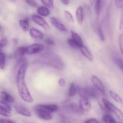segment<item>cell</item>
<instances>
[{"instance_id":"cell-1","label":"cell","mask_w":123,"mask_h":123,"mask_svg":"<svg viewBox=\"0 0 123 123\" xmlns=\"http://www.w3.org/2000/svg\"><path fill=\"white\" fill-rule=\"evenodd\" d=\"M29 66L28 62L24 64L17 71L16 82L18 92L21 98L27 103L33 102L34 99L31 95L25 82L26 72Z\"/></svg>"},{"instance_id":"cell-2","label":"cell","mask_w":123,"mask_h":123,"mask_svg":"<svg viewBox=\"0 0 123 123\" xmlns=\"http://www.w3.org/2000/svg\"><path fill=\"white\" fill-rule=\"evenodd\" d=\"M77 88L78 94L82 98L88 99L90 98H96L99 95L98 90L94 87L86 86L81 87L77 86Z\"/></svg>"},{"instance_id":"cell-3","label":"cell","mask_w":123,"mask_h":123,"mask_svg":"<svg viewBox=\"0 0 123 123\" xmlns=\"http://www.w3.org/2000/svg\"><path fill=\"white\" fill-rule=\"evenodd\" d=\"M102 101L106 108L113 112L120 120L123 121V113L119 108L106 99L103 98Z\"/></svg>"},{"instance_id":"cell-4","label":"cell","mask_w":123,"mask_h":123,"mask_svg":"<svg viewBox=\"0 0 123 123\" xmlns=\"http://www.w3.org/2000/svg\"><path fill=\"white\" fill-rule=\"evenodd\" d=\"M34 108L35 114L38 117L45 120H50L52 119V116L51 113L42 109L38 105H35Z\"/></svg>"},{"instance_id":"cell-5","label":"cell","mask_w":123,"mask_h":123,"mask_svg":"<svg viewBox=\"0 0 123 123\" xmlns=\"http://www.w3.org/2000/svg\"><path fill=\"white\" fill-rule=\"evenodd\" d=\"M44 46L39 43H35L30 45L27 48V54L32 55L37 54L44 49Z\"/></svg>"},{"instance_id":"cell-6","label":"cell","mask_w":123,"mask_h":123,"mask_svg":"<svg viewBox=\"0 0 123 123\" xmlns=\"http://www.w3.org/2000/svg\"><path fill=\"white\" fill-rule=\"evenodd\" d=\"M32 19L37 24L42 27L46 31H49L50 30V27L47 22L39 15L34 14L32 16Z\"/></svg>"},{"instance_id":"cell-7","label":"cell","mask_w":123,"mask_h":123,"mask_svg":"<svg viewBox=\"0 0 123 123\" xmlns=\"http://www.w3.org/2000/svg\"><path fill=\"white\" fill-rule=\"evenodd\" d=\"M92 82L94 85L95 87L98 90L100 91L103 94H105L106 92L105 87L103 85L102 81L97 77L95 76H92L91 78Z\"/></svg>"},{"instance_id":"cell-8","label":"cell","mask_w":123,"mask_h":123,"mask_svg":"<svg viewBox=\"0 0 123 123\" xmlns=\"http://www.w3.org/2000/svg\"><path fill=\"white\" fill-rule=\"evenodd\" d=\"M14 108L17 112L22 115L28 117H31L32 116L30 111L23 105H15Z\"/></svg>"},{"instance_id":"cell-9","label":"cell","mask_w":123,"mask_h":123,"mask_svg":"<svg viewBox=\"0 0 123 123\" xmlns=\"http://www.w3.org/2000/svg\"><path fill=\"white\" fill-rule=\"evenodd\" d=\"M79 106L84 112H89L91 109V105L88 99L82 98L79 102Z\"/></svg>"},{"instance_id":"cell-10","label":"cell","mask_w":123,"mask_h":123,"mask_svg":"<svg viewBox=\"0 0 123 123\" xmlns=\"http://www.w3.org/2000/svg\"><path fill=\"white\" fill-rule=\"evenodd\" d=\"M51 23L57 29L63 31H66L65 26L63 24L58 21V19L53 17H51L49 18Z\"/></svg>"},{"instance_id":"cell-11","label":"cell","mask_w":123,"mask_h":123,"mask_svg":"<svg viewBox=\"0 0 123 123\" xmlns=\"http://www.w3.org/2000/svg\"><path fill=\"white\" fill-rule=\"evenodd\" d=\"M30 34L32 38L36 39H42L43 38V34L42 32L35 28H32L30 30Z\"/></svg>"},{"instance_id":"cell-12","label":"cell","mask_w":123,"mask_h":123,"mask_svg":"<svg viewBox=\"0 0 123 123\" xmlns=\"http://www.w3.org/2000/svg\"><path fill=\"white\" fill-rule=\"evenodd\" d=\"M76 18L79 24H82L84 21V11L82 6H79L77 9L76 13Z\"/></svg>"},{"instance_id":"cell-13","label":"cell","mask_w":123,"mask_h":123,"mask_svg":"<svg viewBox=\"0 0 123 123\" xmlns=\"http://www.w3.org/2000/svg\"><path fill=\"white\" fill-rule=\"evenodd\" d=\"M38 105L42 109L50 113L56 112L58 109V105Z\"/></svg>"},{"instance_id":"cell-14","label":"cell","mask_w":123,"mask_h":123,"mask_svg":"<svg viewBox=\"0 0 123 123\" xmlns=\"http://www.w3.org/2000/svg\"><path fill=\"white\" fill-rule=\"evenodd\" d=\"M79 49L82 53L86 58L91 61H92L93 60V55L86 47L83 45Z\"/></svg>"},{"instance_id":"cell-15","label":"cell","mask_w":123,"mask_h":123,"mask_svg":"<svg viewBox=\"0 0 123 123\" xmlns=\"http://www.w3.org/2000/svg\"><path fill=\"white\" fill-rule=\"evenodd\" d=\"M26 53H27V48L23 47H19L15 50L14 58L16 59H20Z\"/></svg>"},{"instance_id":"cell-16","label":"cell","mask_w":123,"mask_h":123,"mask_svg":"<svg viewBox=\"0 0 123 123\" xmlns=\"http://www.w3.org/2000/svg\"><path fill=\"white\" fill-rule=\"evenodd\" d=\"M0 96L1 99H2V100L5 102L13 103L14 101V99L11 95L4 91H1L0 92Z\"/></svg>"},{"instance_id":"cell-17","label":"cell","mask_w":123,"mask_h":123,"mask_svg":"<svg viewBox=\"0 0 123 123\" xmlns=\"http://www.w3.org/2000/svg\"><path fill=\"white\" fill-rule=\"evenodd\" d=\"M19 24L23 31L27 32L29 30V19L28 18H25L24 19L19 20Z\"/></svg>"},{"instance_id":"cell-18","label":"cell","mask_w":123,"mask_h":123,"mask_svg":"<svg viewBox=\"0 0 123 123\" xmlns=\"http://www.w3.org/2000/svg\"><path fill=\"white\" fill-rule=\"evenodd\" d=\"M102 7V0H96L94 6L95 15L98 19Z\"/></svg>"},{"instance_id":"cell-19","label":"cell","mask_w":123,"mask_h":123,"mask_svg":"<svg viewBox=\"0 0 123 123\" xmlns=\"http://www.w3.org/2000/svg\"><path fill=\"white\" fill-rule=\"evenodd\" d=\"M38 13L43 16L47 17L49 16L50 14L49 9L46 6H40L38 8Z\"/></svg>"},{"instance_id":"cell-20","label":"cell","mask_w":123,"mask_h":123,"mask_svg":"<svg viewBox=\"0 0 123 123\" xmlns=\"http://www.w3.org/2000/svg\"><path fill=\"white\" fill-rule=\"evenodd\" d=\"M71 37H72L71 38L74 41L78 43L81 46L84 45H83L84 43H83L82 39L77 33L75 32L74 31H71Z\"/></svg>"},{"instance_id":"cell-21","label":"cell","mask_w":123,"mask_h":123,"mask_svg":"<svg viewBox=\"0 0 123 123\" xmlns=\"http://www.w3.org/2000/svg\"><path fill=\"white\" fill-rule=\"evenodd\" d=\"M103 122L104 123H117L115 119L112 116L108 114L104 115L102 117Z\"/></svg>"},{"instance_id":"cell-22","label":"cell","mask_w":123,"mask_h":123,"mask_svg":"<svg viewBox=\"0 0 123 123\" xmlns=\"http://www.w3.org/2000/svg\"><path fill=\"white\" fill-rule=\"evenodd\" d=\"M77 92V88L74 83H71L70 84L69 95L71 97H73L76 95Z\"/></svg>"},{"instance_id":"cell-23","label":"cell","mask_w":123,"mask_h":123,"mask_svg":"<svg viewBox=\"0 0 123 123\" xmlns=\"http://www.w3.org/2000/svg\"><path fill=\"white\" fill-rule=\"evenodd\" d=\"M110 94L113 99L117 102L119 103H123V102L122 98L116 93L110 90Z\"/></svg>"},{"instance_id":"cell-24","label":"cell","mask_w":123,"mask_h":123,"mask_svg":"<svg viewBox=\"0 0 123 123\" xmlns=\"http://www.w3.org/2000/svg\"><path fill=\"white\" fill-rule=\"evenodd\" d=\"M71 110L74 112L79 114H84V112L82 110L79 105L78 106L76 104H73L71 105Z\"/></svg>"},{"instance_id":"cell-25","label":"cell","mask_w":123,"mask_h":123,"mask_svg":"<svg viewBox=\"0 0 123 123\" xmlns=\"http://www.w3.org/2000/svg\"><path fill=\"white\" fill-rule=\"evenodd\" d=\"M68 44L71 47L74 48H77L80 49V48L82 47L81 45H80L78 43L76 42L73 40L72 38H70L68 40ZM83 46V45H82Z\"/></svg>"},{"instance_id":"cell-26","label":"cell","mask_w":123,"mask_h":123,"mask_svg":"<svg viewBox=\"0 0 123 123\" xmlns=\"http://www.w3.org/2000/svg\"><path fill=\"white\" fill-rule=\"evenodd\" d=\"M43 4L50 9L54 8V2L53 0H40Z\"/></svg>"},{"instance_id":"cell-27","label":"cell","mask_w":123,"mask_h":123,"mask_svg":"<svg viewBox=\"0 0 123 123\" xmlns=\"http://www.w3.org/2000/svg\"><path fill=\"white\" fill-rule=\"evenodd\" d=\"M64 15L66 19L70 23H73L74 22L73 17L71 14L68 11H64Z\"/></svg>"},{"instance_id":"cell-28","label":"cell","mask_w":123,"mask_h":123,"mask_svg":"<svg viewBox=\"0 0 123 123\" xmlns=\"http://www.w3.org/2000/svg\"><path fill=\"white\" fill-rule=\"evenodd\" d=\"M6 63V55L4 53L1 52L0 55V67L1 69H4Z\"/></svg>"},{"instance_id":"cell-29","label":"cell","mask_w":123,"mask_h":123,"mask_svg":"<svg viewBox=\"0 0 123 123\" xmlns=\"http://www.w3.org/2000/svg\"><path fill=\"white\" fill-rule=\"evenodd\" d=\"M0 108L7 110L10 112L11 111V108L10 105L7 104L6 102L1 100L0 101Z\"/></svg>"},{"instance_id":"cell-30","label":"cell","mask_w":123,"mask_h":123,"mask_svg":"<svg viewBox=\"0 0 123 123\" xmlns=\"http://www.w3.org/2000/svg\"><path fill=\"white\" fill-rule=\"evenodd\" d=\"M114 62L123 71V60L118 58H115Z\"/></svg>"},{"instance_id":"cell-31","label":"cell","mask_w":123,"mask_h":123,"mask_svg":"<svg viewBox=\"0 0 123 123\" xmlns=\"http://www.w3.org/2000/svg\"><path fill=\"white\" fill-rule=\"evenodd\" d=\"M11 112L7 110L0 108V114L5 117H11L12 115Z\"/></svg>"},{"instance_id":"cell-32","label":"cell","mask_w":123,"mask_h":123,"mask_svg":"<svg viewBox=\"0 0 123 123\" xmlns=\"http://www.w3.org/2000/svg\"><path fill=\"white\" fill-rule=\"evenodd\" d=\"M97 32H98V35L100 38L101 41L104 42L105 40V37L103 33V31L102 29L100 26H99L97 29Z\"/></svg>"},{"instance_id":"cell-33","label":"cell","mask_w":123,"mask_h":123,"mask_svg":"<svg viewBox=\"0 0 123 123\" xmlns=\"http://www.w3.org/2000/svg\"><path fill=\"white\" fill-rule=\"evenodd\" d=\"M119 45L121 52L123 55V34H121L119 37Z\"/></svg>"},{"instance_id":"cell-34","label":"cell","mask_w":123,"mask_h":123,"mask_svg":"<svg viewBox=\"0 0 123 123\" xmlns=\"http://www.w3.org/2000/svg\"><path fill=\"white\" fill-rule=\"evenodd\" d=\"M27 3L30 6L35 7L37 6L38 4L35 0H25Z\"/></svg>"},{"instance_id":"cell-35","label":"cell","mask_w":123,"mask_h":123,"mask_svg":"<svg viewBox=\"0 0 123 123\" xmlns=\"http://www.w3.org/2000/svg\"><path fill=\"white\" fill-rule=\"evenodd\" d=\"M116 5L117 8H122L123 7V0H116Z\"/></svg>"},{"instance_id":"cell-36","label":"cell","mask_w":123,"mask_h":123,"mask_svg":"<svg viewBox=\"0 0 123 123\" xmlns=\"http://www.w3.org/2000/svg\"><path fill=\"white\" fill-rule=\"evenodd\" d=\"M8 43V42L7 40L6 39H3L1 40L0 42L1 49L2 48L6 47Z\"/></svg>"},{"instance_id":"cell-37","label":"cell","mask_w":123,"mask_h":123,"mask_svg":"<svg viewBox=\"0 0 123 123\" xmlns=\"http://www.w3.org/2000/svg\"><path fill=\"white\" fill-rule=\"evenodd\" d=\"M0 123H16L13 121L9 119H1Z\"/></svg>"},{"instance_id":"cell-38","label":"cell","mask_w":123,"mask_h":123,"mask_svg":"<svg viewBox=\"0 0 123 123\" xmlns=\"http://www.w3.org/2000/svg\"><path fill=\"white\" fill-rule=\"evenodd\" d=\"M45 43L49 45H53L55 44L54 41L50 38H47L45 40Z\"/></svg>"},{"instance_id":"cell-39","label":"cell","mask_w":123,"mask_h":123,"mask_svg":"<svg viewBox=\"0 0 123 123\" xmlns=\"http://www.w3.org/2000/svg\"><path fill=\"white\" fill-rule=\"evenodd\" d=\"M119 29H120V30H123V12H122L121 17L120 26H119Z\"/></svg>"},{"instance_id":"cell-40","label":"cell","mask_w":123,"mask_h":123,"mask_svg":"<svg viewBox=\"0 0 123 123\" xmlns=\"http://www.w3.org/2000/svg\"><path fill=\"white\" fill-rule=\"evenodd\" d=\"M58 84L59 85L61 86H64L65 84V81L64 79L60 78L58 81Z\"/></svg>"},{"instance_id":"cell-41","label":"cell","mask_w":123,"mask_h":123,"mask_svg":"<svg viewBox=\"0 0 123 123\" xmlns=\"http://www.w3.org/2000/svg\"><path fill=\"white\" fill-rule=\"evenodd\" d=\"M85 123H100L97 120L94 118L89 119L86 121Z\"/></svg>"},{"instance_id":"cell-42","label":"cell","mask_w":123,"mask_h":123,"mask_svg":"<svg viewBox=\"0 0 123 123\" xmlns=\"http://www.w3.org/2000/svg\"><path fill=\"white\" fill-rule=\"evenodd\" d=\"M61 0L64 5H67L69 4V0Z\"/></svg>"},{"instance_id":"cell-43","label":"cell","mask_w":123,"mask_h":123,"mask_svg":"<svg viewBox=\"0 0 123 123\" xmlns=\"http://www.w3.org/2000/svg\"><path fill=\"white\" fill-rule=\"evenodd\" d=\"M12 42L13 43V44H16L17 43V39H15V38H14V39H13L12 40Z\"/></svg>"},{"instance_id":"cell-44","label":"cell","mask_w":123,"mask_h":123,"mask_svg":"<svg viewBox=\"0 0 123 123\" xmlns=\"http://www.w3.org/2000/svg\"><path fill=\"white\" fill-rule=\"evenodd\" d=\"M95 1H96V0H90V4H91V6L93 5L94 2H95Z\"/></svg>"},{"instance_id":"cell-45","label":"cell","mask_w":123,"mask_h":123,"mask_svg":"<svg viewBox=\"0 0 123 123\" xmlns=\"http://www.w3.org/2000/svg\"></svg>"},{"instance_id":"cell-46","label":"cell","mask_w":123,"mask_h":123,"mask_svg":"<svg viewBox=\"0 0 123 123\" xmlns=\"http://www.w3.org/2000/svg\"><path fill=\"white\" fill-rule=\"evenodd\" d=\"M12 0V1H14V0Z\"/></svg>"}]
</instances>
